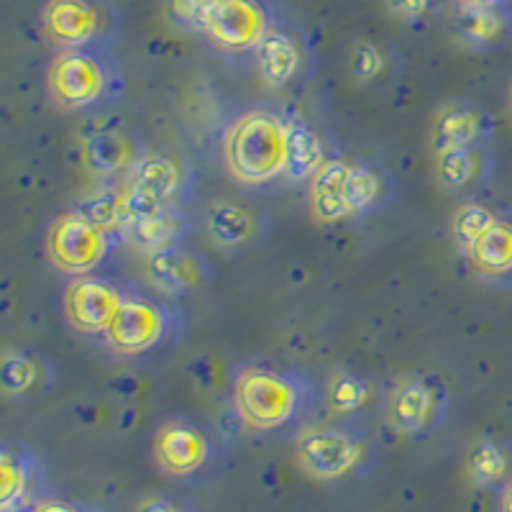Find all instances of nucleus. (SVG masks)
I'll return each instance as SVG.
<instances>
[{"mask_svg":"<svg viewBox=\"0 0 512 512\" xmlns=\"http://www.w3.org/2000/svg\"><path fill=\"white\" fill-rule=\"evenodd\" d=\"M226 172L241 185H267L287 172L290 116L272 108H251L228 123L221 141Z\"/></svg>","mask_w":512,"mask_h":512,"instance_id":"1","label":"nucleus"},{"mask_svg":"<svg viewBox=\"0 0 512 512\" xmlns=\"http://www.w3.org/2000/svg\"><path fill=\"white\" fill-rule=\"evenodd\" d=\"M47 93L67 113L90 111L113 85V64L103 47L59 49L47 67Z\"/></svg>","mask_w":512,"mask_h":512,"instance_id":"2","label":"nucleus"},{"mask_svg":"<svg viewBox=\"0 0 512 512\" xmlns=\"http://www.w3.org/2000/svg\"><path fill=\"white\" fill-rule=\"evenodd\" d=\"M233 408L254 431H277L300 410L303 390L292 377L274 369L249 367L233 379Z\"/></svg>","mask_w":512,"mask_h":512,"instance_id":"3","label":"nucleus"},{"mask_svg":"<svg viewBox=\"0 0 512 512\" xmlns=\"http://www.w3.org/2000/svg\"><path fill=\"white\" fill-rule=\"evenodd\" d=\"M108 231L90 221L82 210H67L44 233V256L57 272L70 277L93 274L108 256Z\"/></svg>","mask_w":512,"mask_h":512,"instance_id":"4","label":"nucleus"},{"mask_svg":"<svg viewBox=\"0 0 512 512\" xmlns=\"http://www.w3.org/2000/svg\"><path fill=\"white\" fill-rule=\"evenodd\" d=\"M39 18L59 49L103 47L118 24L108 0H44Z\"/></svg>","mask_w":512,"mask_h":512,"instance_id":"5","label":"nucleus"},{"mask_svg":"<svg viewBox=\"0 0 512 512\" xmlns=\"http://www.w3.org/2000/svg\"><path fill=\"white\" fill-rule=\"evenodd\" d=\"M272 29L264 0H203L200 34L226 52H256Z\"/></svg>","mask_w":512,"mask_h":512,"instance_id":"6","label":"nucleus"},{"mask_svg":"<svg viewBox=\"0 0 512 512\" xmlns=\"http://www.w3.org/2000/svg\"><path fill=\"white\" fill-rule=\"evenodd\" d=\"M126 297L128 295L116 282L98 274L72 277L62 300L64 318L77 333H85V336L103 333L105 336L121 305L126 303Z\"/></svg>","mask_w":512,"mask_h":512,"instance_id":"7","label":"nucleus"},{"mask_svg":"<svg viewBox=\"0 0 512 512\" xmlns=\"http://www.w3.org/2000/svg\"><path fill=\"white\" fill-rule=\"evenodd\" d=\"M154 464L172 479H192L205 472L213 459V441L198 425L169 420L159 425L152 441Z\"/></svg>","mask_w":512,"mask_h":512,"instance_id":"8","label":"nucleus"},{"mask_svg":"<svg viewBox=\"0 0 512 512\" xmlns=\"http://www.w3.org/2000/svg\"><path fill=\"white\" fill-rule=\"evenodd\" d=\"M169 333V310L146 297H126L111 328L105 331L108 349L121 356H139L157 349Z\"/></svg>","mask_w":512,"mask_h":512,"instance_id":"9","label":"nucleus"},{"mask_svg":"<svg viewBox=\"0 0 512 512\" xmlns=\"http://www.w3.org/2000/svg\"><path fill=\"white\" fill-rule=\"evenodd\" d=\"M359 443L354 436L336 428H313L297 441V461L313 479L336 482L346 477L359 461Z\"/></svg>","mask_w":512,"mask_h":512,"instance_id":"10","label":"nucleus"},{"mask_svg":"<svg viewBox=\"0 0 512 512\" xmlns=\"http://www.w3.org/2000/svg\"><path fill=\"white\" fill-rule=\"evenodd\" d=\"M451 26L466 47L492 52V49H502L512 39V11L510 6L454 3Z\"/></svg>","mask_w":512,"mask_h":512,"instance_id":"11","label":"nucleus"},{"mask_svg":"<svg viewBox=\"0 0 512 512\" xmlns=\"http://www.w3.org/2000/svg\"><path fill=\"white\" fill-rule=\"evenodd\" d=\"M187 182V164L177 157L175 152L167 149H152V152L141 154L139 162L131 169V182L128 187H134L144 198L152 203L169 208V200L180 195L182 187Z\"/></svg>","mask_w":512,"mask_h":512,"instance_id":"12","label":"nucleus"},{"mask_svg":"<svg viewBox=\"0 0 512 512\" xmlns=\"http://www.w3.org/2000/svg\"><path fill=\"white\" fill-rule=\"evenodd\" d=\"M146 269H149V280L159 290L172 292V295L198 292L210 280V264L200 254L182 249V246H167V249L149 254Z\"/></svg>","mask_w":512,"mask_h":512,"instance_id":"13","label":"nucleus"},{"mask_svg":"<svg viewBox=\"0 0 512 512\" xmlns=\"http://www.w3.org/2000/svg\"><path fill=\"white\" fill-rule=\"evenodd\" d=\"M443 408L446 397L441 387L431 379H413L402 384L392 397L390 418L402 433H423L433 428V420L441 418Z\"/></svg>","mask_w":512,"mask_h":512,"instance_id":"14","label":"nucleus"},{"mask_svg":"<svg viewBox=\"0 0 512 512\" xmlns=\"http://www.w3.org/2000/svg\"><path fill=\"white\" fill-rule=\"evenodd\" d=\"M39 464L26 448H3L0 454V510H29L44 497H36Z\"/></svg>","mask_w":512,"mask_h":512,"instance_id":"15","label":"nucleus"},{"mask_svg":"<svg viewBox=\"0 0 512 512\" xmlns=\"http://www.w3.org/2000/svg\"><path fill=\"white\" fill-rule=\"evenodd\" d=\"M141 146L136 136L126 128H108L100 134L90 136L82 146V164L100 177H111L134 169V164L141 159Z\"/></svg>","mask_w":512,"mask_h":512,"instance_id":"16","label":"nucleus"},{"mask_svg":"<svg viewBox=\"0 0 512 512\" xmlns=\"http://www.w3.org/2000/svg\"><path fill=\"white\" fill-rule=\"evenodd\" d=\"M466 256L484 280L512 282V216H497Z\"/></svg>","mask_w":512,"mask_h":512,"instance_id":"17","label":"nucleus"},{"mask_svg":"<svg viewBox=\"0 0 512 512\" xmlns=\"http://www.w3.org/2000/svg\"><path fill=\"white\" fill-rule=\"evenodd\" d=\"M254 54L259 75L272 88H285L303 67V54H300L297 41L280 29L269 31Z\"/></svg>","mask_w":512,"mask_h":512,"instance_id":"18","label":"nucleus"},{"mask_svg":"<svg viewBox=\"0 0 512 512\" xmlns=\"http://www.w3.org/2000/svg\"><path fill=\"white\" fill-rule=\"evenodd\" d=\"M351 164L331 159L315 172L310 182V203L320 221H338L349 216V200H346V180H349Z\"/></svg>","mask_w":512,"mask_h":512,"instance_id":"19","label":"nucleus"},{"mask_svg":"<svg viewBox=\"0 0 512 512\" xmlns=\"http://www.w3.org/2000/svg\"><path fill=\"white\" fill-rule=\"evenodd\" d=\"M489 134H492V123H489L487 113L479 111L477 105H451L438 121V146L441 149H451V146L479 149V144Z\"/></svg>","mask_w":512,"mask_h":512,"instance_id":"20","label":"nucleus"},{"mask_svg":"<svg viewBox=\"0 0 512 512\" xmlns=\"http://www.w3.org/2000/svg\"><path fill=\"white\" fill-rule=\"evenodd\" d=\"M256 228H259V221H256V213L249 205L221 203L210 210V239L223 249H236V246L246 244L256 233Z\"/></svg>","mask_w":512,"mask_h":512,"instance_id":"21","label":"nucleus"},{"mask_svg":"<svg viewBox=\"0 0 512 512\" xmlns=\"http://www.w3.org/2000/svg\"><path fill=\"white\" fill-rule=\"evenodd\" d=\"M328 159L323 157V144L315 136L313 128L300 118L290 116V162H287V177L290 180H305L315 177Z\"/></svg>","mask_w":512,"mask_h":512,"instance_id":"22","label":"nucleus"},{"mask_svg":"<svg viewBox=\"0 0 512 512\" xmlns=\"http://www.w3.org/2000/svg\"><path fill=\"white\" fill-rule=\"evenodd\" d=\"M128 233L139 249L154 254V251H162L167 246H177V239L187 233V221L177 208H164L146 221L136 223Z\"/></svg>","mask_w":512,"mask_h":512,"instance_id":"23","label":"nucleus"},{"mask_svg":"<svg viewBox=\"0 0 512 512\" xmlns=\"http://www.w3.org/2000/svg\"><path fill=\"white\" fill-rule=\"evenodd\" d=\"M469 466H472V479L479 487L502 489L512 479V448L484 438L472 451V464Z\"/></svg>","mask_w":512,"mask_h":512,"instance_id":"24","label":"nucleus"},{"mask_svg":"<svg viewBox=\"0 0 512 512\" xmlns=\"http://www.w3.org/2000/svg\"><path fill=\"white\" fill-rule=\"evenodd\" d=\"M484 169L487 164H484L482 152L474 146H451V149H441L438 154V177L446 187L464 190L477 182Z\"/></svg>","mask_w":512,"mask_h":512,"instance_id":"25","label":"nucleus"},{"mask_svg":"<svg viewBox=\"0 0 512 512\" xmlns=\"http://www.w3.org/2000/svg\"><path fill=\"white\" fill-rule=\"evenodd\" d=\"M41 382V361L26 351H6L0 364V384L8 395H31Z\"/></svg>","mask_w":512,"mask_h":512,"instance_id":"26","label":"nucleus"},{"mask_svg":"<svg viewBox=\"0 0 512 512\" xmlns=\"http://www.w3.org/2000/svg\"><path fill=\"white\" fill-rule=\"evenodd\" d=\"M497 216H500V213H495V210L487 208V205H479V203L461 205L454 216V236L456 241H459L461 249L464 251L472 249V246L482 239L484 231L495 223Z\"/></svg>","mask_w":512,"mask_h":512,"instance_id":"27","label":"nucleus"},{"mask_svg":"<svg viewBox=\"0 0 512 512\" xmlns=\"http://www.w3.org/2000/svg\"><path fill=\"white\" fill-rule=\"evenodd\" d=\"M379 195V180L369 167L351 164L349 180H346V200H349L351 213L372 208Z\"/></svg>","mask_w":512,"mask_h":512,"instance_id":"28","label":"nucleus"},{"mask_svg":"<svg viewBox=\"0 0 512 512\" xmlns=\"http://www.w3.org/2000/svg\"><path fill=\"white\" fill-rule=\"evenodd\" d=\"M367 400V384L361 382L354 374H338L331 382V402L338 410L351 413V410L361 408Z\"/></svg>","mask_w":512,"mask_h":512,"instance_id":"29","label":"nucleus"},{"mask_svg":"<svg viewBox=\"0 0 512 512\" xmlns=\"http://www.w3.org/2000/svg\"><path fill=\"white\" fill-rule=\"evenodd\" d=\"M167 16L177 29L200 34L203 0H167Z\"/></svg>","mask_w":512,"mask_h":512,"instance_id":"30","label":"nucleus"},{"mask_svg":"<svg viewBox=\"0 0 512 512\" xmlns=\"http://www.w3.org/2000/svg\"><path fill=\"white\" fill-rule=\"evenodd\" d=\"M384 70V54L374 44H359L354 52V75L359 80H372Z\"/></svg>","mask_w":512,"mask_h":512,"instance_id":"31","label":"nucleus"},{"mask_svg":"<svg viewBox=\"0 0 512 512\" xmlns=\"http://www.w3.org/2000/svg\"><path fill=\"white\" fill-rule=\"evenodd\" d=\"M433 6L436 0H387V8L405 21H420L433 11Z\"/></svg>","mask_w":512,"mask_h":512,"instance_id":"32","label":"nucleus"},{"mask_svg":"<svg viewBox=\"0 0 512 512\" xmlns=\"http://www.w3.org/2000/svg\"><path fill=\"white\" fill-rule=\"evenodd\" d=\"M136 512H192V510L187 502H180L169 495H157L141 502Z\"/></svg>","mask_w":512,"mask_h":512,"instance_id":"33","label":"nucleus"},{"mask_svg":"<svg viewBox=\"0 0 512 512\" xmlns=\"http://www.w3.org/2000/svg\"><path fill=\"white\" fill-rule=\"evenodd\" d=\"M31 512H100L93 505H80V502L67 500H41L31 507Z\"/></svg>","mask_w":512,"mask_h":512,"instance_id":"34","label":"nucleus"},{"mask_svg":"<svg viewBox=\"0 0 512 512\" xmlns=\"http://www.w3.org/2000/svg\"><path fill=\"white\" fill-rule=\"evenodd\" d=\"M500 512H512V479L500 489V505H497Z\"/></svg>","mask_w":512,"mask_h":512,"instance_id":"35","label":"nucleus"},{"mask_svg":"<svg viewBox=\"0 0 512 512\" xmlns=\"http://www.w3.org/2000/svg\"><path fill=\"white\" fill-rule=\"evenodd\" d=\"M454 3H472V6H507L510 0H454Z\"/></svg>","mask_w":512,"mask_h":512,"instance_id":"36","label":"nucleus"},{"mask_svg":"<svg viewBox=\"0 0 512 512\" xmlns=\"http://www.w3.org/2000/svg\"><path fill=\"white\" fill-rule=\"evenodd\" d=\"M507 105H510V113H512V90H510V100H507Z\"/></svg>","mask_w":512,"mask_h":512,"instance_id":"37","label":"nucleus"},{"mask_svg":"<svg viewBox=\"0 0 512 512\" xmlns=\"http://www.w3.org/2000/svg\"><path fill=\"white\" fill-rule=\"evenodd\" d=\"M16 512H31V507H29V510H16Z\"/></svg>","mask_w":512,"mask_h":512,"instance_id":"38","label":"nucleus"}]
</instances>
